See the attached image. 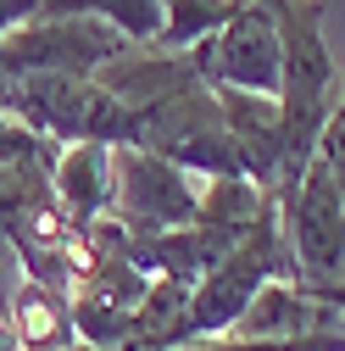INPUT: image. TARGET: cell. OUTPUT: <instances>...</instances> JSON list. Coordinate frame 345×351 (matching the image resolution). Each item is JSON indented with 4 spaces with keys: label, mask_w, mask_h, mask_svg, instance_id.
<instances>
[{
    "label": "cell",
    "mask_w": 345,
    "mask_h": 351,
    "mask_svg": "<svg viewBox=\"0 0 345 351\" xmlns=\"http://www.w3.org/2000/svg\"><path fill=\"white\" fill-rule=\"evenodd\" d=\"M156 6H167V0H156Z\"/></svg>",
    "instance_id": "cell-13"
},
{
    "label": "cell",
    "mask_w": 345,
    "mask_h": 351,
    "mask_svg": "<svg viewBox=\"0 0 345 351\" xmlns=\"http://www.w3.org/2000/svg\"><path fill=\"white\" fill-rule=\"evenodd\" d=\"M279 217H284V240L295 251L301 279L340 285L345 279V195L318 156L307 162L295 184L279 190Z\"/></svg>",
    "instance_id": "cell-4"
},
{
    "label": "cell",
    "mask_w": 345,
    "mask_h": 351,
    "mask_svg": "<svg viewBox=\"0 0 345 351\" xmlns=\"http://www.w3.org/2000/svg\"><path fill=\"white\" fill-rule=\"evenodd\" d=\"M34 17H45V0H0V39L23 23H34Z\"/></svg>",
    "instance_id": "cell-11"
},
{
    "label": "cell",
    "mask_w": 345,
    "mask_h": 351,
    "mask_svg": "<svg viewBox=\"0 0 345 351\" xmlns=\"http://www.w3.org/2000/svg\"><path fill=\"white\" fill-rule=\"evenodd\" d=\"M128 351H145V346H128Z\"/></svg>",
    "instance_id": "cell-12"
},
{
    "label": "cell",
    "mask_w": 345,
    "mask_h": 351,
    "mask_svg": "<svg viewBox=\"0 0 345 351\" xmlns=\"http://www.w3.org/2000/svg\"><path fill=\"white\" fill-rule=\"evenodd\" d=\"M128 51V39L95 17H34L0 39V78H95Z\"/></svg>",
    "instance_id": "cell-2"
},
{
    "label": "cell",
    "mask_w": 345,
    "mask_h": 351,
    "mask_svg": "<svg viewBox=\"0 0 345 351\" xmlns=\"http://www.w3.org/2000/svg\"><path fill=\"white\" fill-rule=\"evenodd\" d=\"M195 67L206 90H245L279 101L284 90V34L273 0H245L223 34L195 45Z\"/></svg>",
    "instance_id": "cell-3"
},
{
    "label": "cell",
    "mask_w": 345,
    "mask_h": 351,
    "mask_svg": "<svg viewBox=\"0 0 345 351\" xmlns=\"http://www.w3.org/2000/svg\"><path fill=\"white\" fill-rule=\"evenodd\" d=\"M179 351H345V329L334 335H301V340H201V346H179Z\"/></svg>",
    "instance_id": "cell-9"
},
{
    "label": "cell",
    "mask_w": 345,
    "mask_h": 351,
    "mask_svg": "<svg viewBox=\"0 0 345 351\" xmlns=\"http://www.w3.org/2000/svg\"><path fill=\"white\" fill-rule=\"evenodd\" d=\"M318 162L334 173V184L345 195V73H340V90H334V112H329V128L318 140Z\"/></svg>",
    "instance_id": "cell-10"
},
{
    "label": "cell",
    "mask_w": 345,
    "mask_h": 351,
    "mask_svg": "<svg viewBox=\"0 0 345 351\" xmlns=\"http://www.w3.org/2000/svg\"><path fill=\"white\" fill-rule=\"evenodd\" d=\"M45 17H95L117 28L128 45H156L167 6H156V0H45Z\"/></svg>",
    "instance_id": "cell-7"
},
{
    "label": "cell",
    "mask_w": 345,
    "mask_h": 351,
    "mask_svg": "<svg viewBox=\"0 0 345 351\" xmlns=\"http://www.w3.org/2000/svg\"><path fill=\"white\" fill-rule=\"evenodd\" d=\"M245 0H167V23H162V51H195L201 39L223 34Z\"/></svg>",
    "instance_id": "cell-8"
},
{
    "label": "cell",
    "mask_w": 345,
    "mask_h": 351,
    "mask_svg": "<svg viewBox=\"0 0 345 351\" xmlns=\"http://www.w3.org/2000/svg\"><path fill=\"white\" fill-rule=\"evenodd\" d=\"M117 162V190H112V206L123 217L128 240H156V234H179L201 217V195L190 190L184 167H172L140 145H117L112 151Z\"/></svg>",
    "instance_id": "cell-5"
},
{
    "label": "cell",
    "mask_w": 345,
    "mask_h": 351,
    "mask_svg": "<svg viewBox=\"0 0 345 351\" xmlns=\"http://www.w3.org/2000/svg\"><path fill=\"white\" fill-rule=\"evenodd\" d=\"M134 145L184 167V173H206V179H245L240 167V145L229 134V117L223 101L212 90H184L172 101H156L140 112L134 128Z\"/></svg>",
    "instance_id": "cell-1"
},
{
    "label": "cell",
    "mask_w": 345,
    "mask_h": 351,
    "mask_svg": "<svg viewBox=\"0 0 345 351\" xmlns=\"http://www.w3.org/2000/svg\"><path fill=\"white\" fill-rule=\"evenodd\" d=\"M117 145H67L56 156V173L51 184L62 195V206L78 217V223H90L112 206V190H117V162H112Z\"/></svg>",
    "instance_id": "cell-6"
}]
</instances>
